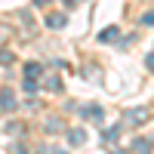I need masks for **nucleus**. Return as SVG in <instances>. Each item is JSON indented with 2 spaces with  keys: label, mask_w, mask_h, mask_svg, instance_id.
I'll list each match as a JSON object with an SVG mask.
<instances>
[{
  "label": "nucleus",
  "mask_w": 154,
  "mask_h": 154,
  "mask_svg": "<svg viewBox=\"0 0 154 154\" xmlns=\"http://www.w3.org/2000/svg\"><path fill=\"white\" fill-rule=\"evenodd\" d=\"M0 108H3V111L16 108V96H12V89H0Z\"/></svg>",
  "instance_id": "nucleus-1"
},
{
  "label": "nucleus",
  "mask_w": 154,
  "mask_h": 154,
  "mask_svg": "<svg viewBox=\"0 0 154 154\" xmlns=\"http://www.w3.org/2000/svg\"><path fill=\"white\" fill-rule=\"evenodd\" d=\"M9 62H12V53L9 49H0V65H9Z\"/></svg>",
  "instance_id": "nucleus-6"
},
{
  "label": "nucleus",
  "mask_w": 154,
  "mask_h": 154,
  "mask_svg": "<svg viewBox=\"0 0 154 154\" xmlns=\"http://www.w3.org/2000/svg\"><path fill=\"white\" fill-rule=\"evenodd\" d=\"M34 3H37V6H43V3H49V0H34Z\"/></svg>",
  "instance_id": "nucleus-8"
},
{
  "label": "nucleus",
  "mask_w": 154,
  "mask_h": 154,
  "mask_svg": "<svg viewBox=\"0 0 154 154\" xmlns=\"http://www.w3.org/2000/svg\"><path fill=\"white\" fill-rule=\"evenodd\" d=\"M80 142H83V133L74 130V133H71V145H80Z\"/></svg>",
  "instance_id": "nucleus-7"
},
{
  "label": "nucleus",
  "mask_w": 154,
  "mask_h": 154,
  "mask_svg": "<svg viewBox=\"0 0 154 154\" xmlns=\"http://www.w3.org/2000/svg\"><path fill=\"white\" fill-rule=\"evenodd\" d=\"M40 74H43V68L37 65V62H31V65H25V80H37Z\"/></svg>",
  "instance_id": "nucleus-2"
},
{
  "label": "nucleus",
  "mask_w": 154,
  "mask_h": 154,
  "mask_svg": "<svg viewBox=\"0 0 154 154\" xmlns=\"http://www.w3.org/2000/svg\"><path fill=\"white\" fill-rule=\"evenodd\" d=\"M83 114H89V120H93V123H102V108H99V105L83 108Z\"/></svg>",
  "instance_id": "nucleus-3"
},
{
  "label": "nucleus",
  "mask_w": 154,
  "mask_h": 154,
  "mask_svg": "<svg viewBox=\"0 0 154 154\" xmlns=\"http://www.w3.org/2000/svg\"><path fill=\"white\" fill-rule=\"evenodd\" d=\"M65 3H68V6H74V3H80V0H65Z\"/></svg>",
  "instance_id": "nucleus-9"
},
{
  "label": "nucleus",
  "mask_w": 154,
  "mask_h": 154,
  "mask_svg": "<svg viewBox=\"0 0 154 154\" xmlns=\"http://www.w3.org/2000/svg\"><path fill=\"white\" fill-rule=\"evenodd\" d=\"M99 40H102V43H111V40H117V28H105V31L99 34Z\"/></svg>",
  "instance_id": "nucleus-4"
},
{
  "label": "nucleus",
  "mask_w": 154,
  "mask_h": 154,
  "mask_svg": "<svg viewBox=\"0 0 154 154\" xmlns=\"http://www.w3.org/2000/svg\"><path fill=\"white\" fill-rule=\"evenodd\" d=\"M46 25H49V28H62V25H65V16H59V12H56V16L46 19Z\"/></svg>",
  "instance_id": "nucleus-5"
}]
</instances>
